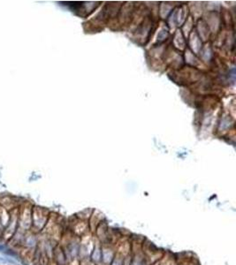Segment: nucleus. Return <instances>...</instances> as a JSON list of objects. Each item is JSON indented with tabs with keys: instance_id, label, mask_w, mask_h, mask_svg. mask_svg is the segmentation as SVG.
I'll return each instance as SVG.
<instances>
[{
	"instance_id": "7ed1b4c3",
	"label": "nucleus",
	"mask_w": 236,
	"mask_h": 265,
	"mask_svg": "<svg viewBox=\"0 0 236 265\" xmlns=\"http://www.w3.org/2000/svg\"><path fill=\"white\" fill-rule=\"evenodd\" d=\"M32 226V208H22L19 210L18 229L23 232H30Z\"/></svg>"
},
{
	"instance_id": "1a4fd4ad",
	"label": "nucleus",
	"mask_w": 236,
	"mask_h": 265,
	"mask_svg": "<svg viewBox=\"0 0 236 265\" xmlns=\"http://www.w3.org/2000/svg\"><path fill=\"white\" fill-rule=\"evenodd\" d=\"M178 265H192L191 264V262H182V263H178Z\"/></svg>"
},
{
	"instance_id": "423d86ee",
	"label": "nucleus",
	"mask_w": 236,
	"mask_h": 265,
	"mask_svg": "<svg viewBox=\"0 0 236 265\" xmlns=\"http://www.w3.org/2000/svg\"><path fill=\"white\" fill-rule=\"evenodd\" d=\"M102 244L95 238L94 247L90 255V261L94 265H100L101 263Z\"/></svg>"
},
{
	"instance_id": "f03ea898",
	"label": "nucleus",
	"mask_w": 236,
	"mask_h": 265,
	"mask_svg": "<svg viewBox=\"0 0 236 265\" xmlns=\"http://www.w3.org/2000/svg\"><path fill=\"white\" fill-rule=\"evenodd\" d=\"M50 213L43 208L34 207L32 208V226L31 231L40 234L43 232L47 223L49 221Z\"/></svg>"
},
{
	"instance_id": "f257e3e1",
	"label": "nucleus",
	"mask_w": 236,
	"mask_h": 265,
	"mask_svg": "<svg viewBox=\"0 0 236 265\" xmlns=\"http://www.w3.org/2000/svg\"><path fill=\"white\" fill-rule=\"evenodd\" d=\"M80 242L81 239L74 235L72 232H64L59 244L65 253L68 265H79V254H80Z\"/></svg>"
},
{
	"instance_id": "6e6552de",
	"label": "nucleus",
	"mask_w": 236,
	"mask_h": 265,
	"mask_svg": "<svg viewBox=\"0 0 236 265\" xmlns=\"http://www.w3.org/2000/svg\"><path fill=\"white\" fill-rule=\"evenodd\" d=\"M128 256L122 255V254H121V253H119L116 251V254H115L114 257H113V259H112V262H111V264L110 265H125V262H126V259H127Z\"/></svg>"
},
{
	"instance_id": "39448f33",
	"label": "nucleus",
	"mask_w": 236,
	"mask_h": 265,
	"mask_svg": "<svg viewBox=\"0 0 236 265\" xmlns=\"http://www.w3.org/2000/svg\"><path fill=\"white\" fill-rule=\"evenodd\" d=\"M53 265H68V262L66 260L65 253L63 251L62 248L60 244H58L56 248L54 249L53 256Z\"/></svg>"
},
{
	"instance_id": "20e7f679",
	"label": "nucleus",
	"mask_w": 236,
	"mask_h": 265,
	"mask_svg": "<svg viewBox=\"0 0 236 265\" xmlns=\"http://www.w3.org/2000/svg\"><path fill=\"white\" fill-rule=\"evenodd\" d=\"M116 254L115 244L106 243L102 244L101 263L100 265H110Z\"/></svg>"
},
{
	"instance_id": "0eeeda50",
	"label": "nucleus",
	"mask_w": 236,
	"mask_h": 265,
	"mask_svg": "<svg viewBox=\"0 0 236 265\" xmlns=\"http://www.w3.org/2000/svg\"><path fill=\"white\" fill-rule=\"evenodd\" d=\"M158 265H178L176 258L172 255H163V257L158 261Z\"/></svg>"
}]
</instances>
